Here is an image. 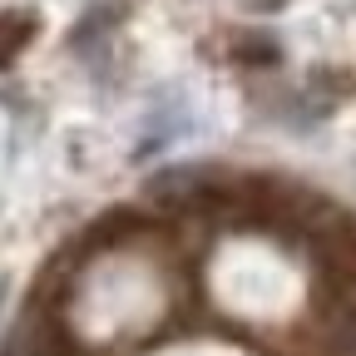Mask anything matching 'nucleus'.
<instances>
[{"mask_svg": "<svg viewBox=\"0 0 356 356\" xmlns=\"http://www.w3.org/2000/svg\"><path fill=\"white\" fill-rule=\"evenodd\" d=\"M30 40H35V15L30 10H6L0 15V70L15 65Z\"/></svg>", "mask_w": 356, "mask_h": 356, "instance_id": "f257e3e1", "label": "nucleus"}]
</instances>
